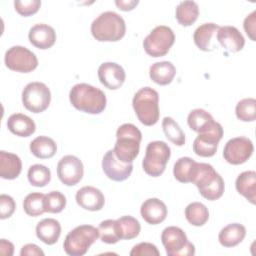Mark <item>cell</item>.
<instances>
[{"instance_id":"obj_15","label":"cell","mask_w":256,"mask_h":256,"mask_svg":"<svg viewBox=\"0 0 256 256\" xmlns=\"http://www.w3.org/2000/svg\"><path fill=\"white\" fill-rule=\"evenodd\" d=\"M102 169L109 179L121 182L129 178L133 171V164L121 162L116 157L114 151L109 150L103 157Z\"/></svg>"},{"instance_id":"obj_8","label":"cell","mask_w":256,"mask_h":256,"mask_svg":"<svg viewBox=\"0 0 256 256\" xmlns=\"http://www.w3.org/2000/svg\"><path fill=\"white\" fill-rule=\"evenodd\" d=\"M161 241L168 256H192L195 254V246L188 241L185 232L179 227H166L162 231Z\"/></svg>"},{"instance_id":"obj_46","label":"cell","mask_w":256,"mask_h":256,"mask_svg":"<svg viewBox=\"0 0 256 256\" xmlns=\"http://www.w3.org/2000/svg\"><path fill=\"white\" fill-rule=\"evenodd\" d=\"M13 252H14V245L10 241H7L6 239H1V241H0V253L2 255L11 256V255H13Z\"/></svg>"},{"instance_id":"obj_10","label":"cell","mask_w":256,"mask_h":256,"mask_svg":"<svg viewBox=\"0 0 256 256\" xmlns=\"http://www.w3.org/2000/svg\"><path fill=\"white\" fill-rule=\"evenodd\" d=\"M51 101L50 89L42 82H31L27 84L22 92V103L24 107L33 112L45 111Z\"/></svg>"},{"instance_id":"obj_34","label":"cell","mask_w":256,"mask_h":256,"mask_svg":"<svg viewBox=\"0 0 256 256\" xmlns=\"http://www.w3.org/2000/svg\"><path fill=\"white\" fill-rule=\"evenodd\" d=\"M45 194L39 192H33L28 194L23 201V208L27 215L37 217L42 215L45 211L44 207Z\"/></svg>"},{"instance_id":"obj_32","label":"cell","mask_w":256,"mask_h":256,"mask_svg":"<svg viewBox=\"0 0 256 256\" xmlns=\"http://www.w3.org/2000/svg\"><path fill=\"white\" fill-rule=\"evenodd\" d=\"M185 217L193 226H203L209 219L207 207L200 202H192L185 208Z\"/></svg>"},{"instance_id":"obj_6","label":"cell","mask_w":256,"mask_h":256,"mask_svg":"<svg viewBox=\"0 0 256 256\" xmlns=\"http://www.w3.org/2000/svg\"><path fill=\"white\" fill-rule=\"evenodd\" d=\"M99 230L92 225H80L71 230L65 237L63 248L70 256H82L98 239Z\"/></svg>"},{"instance_id":"obj_16","label":"cell","mask_w":256,"mask_h":256,"mask_svg":"<svg viewBox=\"0 0 256 256\" xmlns=\"http://www.w3.org/2000/svg\"><path fill=\"white\" fill-rule=\"evenodd\" d=\"M98 78L102 85L110 90L120 88L126 78L122 66L114 62H104L98 68Z\"/></svg>"},{"instance_id":"obj_21","label":"cell","mask_w":256,"mask_h":256,"mask_svg":"<svg viewBox=\"0 0 256 256\" xmlns=\"http://www.w3.org/2000/svg\"><path fill=\"white\" fill-rule=\"evenodd\" d=\"M7 127L11 133L20 137H28L36 130L35 122L22 113L12 114L7 120Z\"/></svg>"},{"instance_id":"obj_36","label":"cell","mask_w":256,"mask_h":256,"mask_svg":"<svg viewBox=\"0 0 256 256\" xmlns=\"http://www.w3.org/2000/svg\"><path fill=\"white\" fill-rule=\"evenodd\" d=\"M121 239H134L136 238L141 230L139 221L132 216H122L117 219Z\"/></svg>"},{"instance_id":"obj_29","label":"cell","mask_w":256,"mask_h":256,"mask_svg":"<svg viewBox=\"0 0 256 256\" xmlns=\"http://www.w3.org/2000/svg\"><path fill=\"white\" fill-rule=\"evenodd\" d=\"M220 26L215 23H204L194 31L193 39L196 46L202 51H211V40Z\"/></svg>"},{"instance_id":"obj_26","label":"cell","mask_w":256,"mask_h":256,"mask_svg":"<svg viewBox=\"0 0 256 256\" xmlns=\"http://www.w3.org/2000/svg\"><path fill=\"white\" fill-rule=\"evenodd\" d=\"M176 75L175 66L169 61H161L154 63L149 70L151 80L158 85H168L172 82Z\"/></svg>"},{"instance_id":"obj_20","label":"cell","mask_w":256,"mask_h":256,"mask_svg":"<svg viewBox=\"0 0 256 256\" xmlns=\"http://www.w3.org/2000/svg\"><path fill=\"white\" fill-rule=\"evenodd\" d=\"M217 41L229 52H238L245 45V39L240 31L234 26H222L217 31Z\"/></svg>"},{"instance_id":"obj_9","label":"cell","mask_w":256,"mask_h":256,"mask_svg":"<svg viewBox=\"0 0 256 256\" xmlns=\"http://www.w3.org/2000/svg\"><path fill=\"white\" fill-rule=\"evenodd\" d=\"M175 42L173 30L165 25L156 26L143 41L145 52L151 57H162L168 53Z\"/></svg>"},{"instance_id":"obj_24","label":"cell","mask_w":256,"mask_h":256,"mask_svg":"<svg viewBox=\"0 0 256 256\" xmlns=\"http://www.w3.org/2000/svg\"><path fill=\"white\" fill-rule=\"evenodd\" d=\"M236 190L250 203H256V172L244 171L238 175L235 182Z\"/></svg>"},{"instance_id":"obj_41","label":"cell","mask_w":256,"mask_h":256,"mask_svg":"<svg viewBox=\"0 0 256 256\" xmlns=\"http://www.w3.org/2000/svg\"><path fill=\"white\" fill-rule=\"evenodd\" d=\"M131 256H159L160 252L157 247L149 242H141L136 244L130 251Z\"/></svg>"},{"instance_id":"obj_1","label":"cell","mask_w":256,"mask_h":256,"mask_svg":"<svg viewBox=\"0 0 256 256\" xmlns=\"http://www.w3.org/2000/svg\"><path fill=\"white\" fill-rule=\"evenodd\" d=\"M69 99L74 108L88 114H99L106 107L105 93L87 83L74 85L69 93Z\"/></svg>"},{"instance_id":"obj_35","label":"cell","mask_w":256,"mask_h":256,"mask_svg":"<svg viewBox=\"0 0 256 256\" xmlns=\"http://www.w3.org/2000/svg\"><path fill=\"white\" fill-rule=\"evenodd\" d=\"M162 128L167 139L173 144L177 146H183L185 144V134L173 118L164 117L162 121Z\"/></svg>"},{"instance_id":"obj_17","label":"cell","mask_w":256,"mask_h":256,"mask_svg":"<svg viewBox=\"0 0 256 256\" xmlns=\"http://www.w3.org/2000/svg\"><path fill=\"white\" fill-rule=\"evenodd\" d=\"M76 202L85 210L99 211L104 206L105 198L99 189L93 186H84L77 191Z\"/></svg>"},{"instance_id":"obj_39","label":"cell","mask_w":256,"mask_h":256,"mask_svg":"<svg viewBox=\"0 0 256 256\" xmlns=\"http://www.w3.org/2000/svg\"><path fill=\"white\" fill-rule=\"evenodd\" d=\"M66 206V197L59 191H51L45 195L44 207L49 213H60Z\"/></svg>"},{"instance_id":"obj_45","label":"cell","mask_w":256,"mask_h":256,"mask_svg":"<svg viewBox=\"0 0 256 256\" xmlns=\"http://www.w3.org/2000/svg\"><path fill=\"white\" fill-rule=\"evenodd\" d=\"M139 3L138 0H128V1H125V0H116L115 1V4L116 6L118 7V9L122 10V11H130V10H133L135 8V6Z\"/></svg>"},{"instance_id":"obj_42","label":"cell","mask_w":256,"mask_h":256,"mask_svg":"<svg viewBox=\"0 0 256 256\" xmlns=\"http://www.w3.org/2000/svg\"><path fill=\"white\" fill-rule=\"evenodd\" d=\"M16 208L15 201L13 198L6 194L0 195V218L6 219L12 216Z\"/></svg>"},{"instance_id":"obj_22","label":"cell","mask_w":256,"mask_h":256,"mask_svg":"<svg viewBox=\"0 0 256 256\" xmlns=\"http://www.w3.org/2000/svg\"><path fill=\"white\" fill-rule=\"evenodd\" d=\"M61 234L60 223L53 218H45L36 226L37 237L47 245L55 244Z\"/></svg>"},{"instance_id":"obj_3","label":"cell","mask_w":256,"mask_h":256,"mask_svg":"<svg viewBox=\"0 0 256 256\" xmlns=\"http://www.w3.org/2000/svg\"><path fill=\"white\" fill-rule=\"evenodd\" d=\"M116 138L113 149L116 157L123 163H132L139 154L141 131L134 124L125 123L117 129Z\"/></svg>"},{"instance_id":"obj_4","label":"cell","mask_w":256,"mask_h":256,"mask_svg":"<svg viewBox=\"0 0 256 256\" xmlns=\"http://www.w3.org/2000/svg\"><path fill=\"white\" fill-rule=\"evenodd\" d=\"M192 183L196 185L201 196L210 201L219 199L225 190L223 178L207 163L197 164Z\"/></svg>"},{"instance_id":"obj_28","label":"cell","mask_w":256,"mask_h":256,"mask_svg":"<svg viewBox=\"0 0 256 256\" xmlns=\"http://www.w3.org/2000/svg\"><path fill=\"white\" fill-rule=\"evenodd\" d=\"M198 162L193 160L190 157H181L179 158L173 168V174L177 181L181 183L192 182L193 176L195 174Z\"/></svg>"},{"instance_id":"obj_43","label":"cell","mask_w":256,"mask_h":256,"mask_svg":"<svg viewBox=\"0 0 256 256\" xmlns=\"http://www.w3.org/2000/svg\"><path fill=\"white\" fill-rule=\"evenodd\" d=\"M244 30L246 34L249 36V38L252 41L256 40L255 34H256V11H253L251 14H249L245 19L243 23Z\"/></svg>"},{"instance_id":"obj_33","label":"cell","mask_w":256,"mask_h":256,"mask_svg":"<svg viewBox=\"0 0 256 256\" xmlns=\"http://www.w3.org/2000/svg\"><path fill=\"white\" fill-rule=\"evenodd\" d=\"M99 236L102 242L107 244H115L121 239L120 230L117 220L107 219L102 221L98 227Z\"/></svg>"},{"instance_id":"obj_27","label":"cell","mask_w":256,"mask_h":256,"mask_svg":"<svg viewBox=\"0 0 256 256\" xmlns=\"http://www.w3.org/2000/svg\"><path fill=\"white\" fill-rule=\"evenodd\" d=\"M31 153L40 159H48L55 155L57 145L52 138L47 136H38L30 143Z\"/></svg>"},{"instance_id":"obj_19","label":"cell","mask_w":256,"mask_h":256,"mask_svg":"<svg viewBox=\"0 0 256 256\" xmlns=\"http://www.w3.org/2000/svg\"><path fill=\"white\" fill-rule=\"evenodd\" d=\"M140 213L148 224L157 225L166 219L168 211L163 201L158 198H149L142 203Z\"/></svg>"},{"instance_id":"obj_38","label":"cell","mask_w":256,"mask_h":256,"mask_svg":"<svg viewBox=\"0 0 256 256\" xmlns=\"http://www.w3.org/2000/svg\"><path fill=\"white\" fill-rule=\"evenodd\" d=\"M236 116L243 122H252L256 119V100L244 98L240 100L235 108Z\"/></svg>"},{"instance_id":"obj_2","label":"cell","mask_w":256,"mask_h":256,"mask_svg":"<svg viewBox=\"0 0 256 256\" xmlns=\"http://www.w3.org/2000/svg\"><path fill=\"white\" fill-rule=\"evenodd\" d=\"M126 32L124 19L113 11L101 13L91 24L92 36L100 42H116Z\"/></svg>"},{"instance_id":"obj_25","label":"cell","mask_w":256,"mask_h":256,"mask_svg":"<svg viewBox=\"0 0 256 256\" xmlns=\"http://www.w3.org/2000/svg\"><path fill=\"white\" fill-rule=\"evenodd\" d=\"M246 236V228L240 223H231L221 229L219 242L224 247H234L241 243Z\"/></svg>"},{"instance_id":"obj_40","label":"cell","mask_w":256,"mask_h":256,"mask_svg":"<svg viewBox=\"0 0 256 256\" xmlns=\"http://www.w3.org/2000/svg\"><path fill=\"white\" fill-rule=\"evenodd\" d=\"M41 6V1L39 0H16L14 1L15 10L24 17L31 16L35 14Z\"/></svg>"},{"instance_id":"obj_5","label":"cell","mask_w":256,"mask_h":256,"mask_svg":"<svg viewBox=\"0 0 256 256\" xmlns=\"http://www.w3.org/2000/svg\"><path fill=\"white\" fill-rule=\"evenodd\" d=\"M138 120L145 126H152L159 120V94L151 87L139 89L132 101Z\"/></svg>"},{"instance_id":"obj_31","label":"cell","mask_w":256,"mask_h":256,"mask_svg":"<svg viewBox=\"0 0 256 256\" xmlns=\"http://www.w3.org/2000/svg\"><path fill=\"white\" fill-rule=\"evenodd\" d=\"M199 7L195 1H182L176 7V19L182 26L192 25L198 18Z\"/></svg>"},{"instance_id":"obj_14","label":"cell","mask_w":256,"mask_h":256,"mask_svg":"<svg viewBox=\"0 0 256 256\" xmlns=\"http://www.w3.org/2000/svg\"><path fill=\"white\" fill-rule=\"evenodd\" d=\"M84 174L82 161L73 155L62 157L57 164V175L60 181L67 186H74L81 181Z\"/></svg>"},{"instance_id":"obj_13","label":"cell","mask_w":256,"mask_h":256,"mask_svg":"<svg viewBox=\"0 0 256 256\" xmlns=\"http://www.w3.org/2000/svg\"><path fill=\"white\" fill-rule=\"evenodd\" d=\"M254 146L252 141L244 136L230 139L224 146L223 157L232 165L245 163L253 154Z\"/></svg>"},{"instance_id":"obj_11","label":"cell","mask_w":256,"mask_h":256,"mask_svg":"<svg viewBox=\"0 0 256 256\" xmlns=\"http://www.w3.org/2000/svg\"><path fill=\"white\" fill-rule=\"evenodd\" d=\"M5 65L12 71L29 73L37 68L38 59L36 55L23 46H12L5 53Z\"/></svg>"},{"instance_id":"obj_12","label":"cell","mask_w":256,"mask_h":256,"mask_svg":"<svg viewBox=\"0 0 256 256\" xmlns=\"http://www.w3.org/2000/svg\"><path fill=\"white\" fill-rule=\"evenodd\" d=\"M223 137V128L220 123L216 122L206 131L201 132L193 142V151L201 157L213 156L218 147L219 141Z\"/></svg>"},{"instance_id":"obj_18","label":"cell","mask_w":256,"mask_h":256,"mask_svg":"<svg viewBox=\"0 0 256 256\" xmlns=\"http://www.w3.org/2000/svg\"><path fill=\"white\" fill-rule=\"evenodd\" d=\"M28 38L33 46L45 50L51 48L55 44L56 32L51 26L39 23L30 28Z\"/></svg>"},{"instance_id":"obj_44","label":"cell","mask_w":256,"mask_h":256,"mask_svg":"<svg viewBox=\"0 0 256 256\" xmlns=\"http://www.w3.org/2000/svg\"><path fill=\"white\" fill-rule=\"evenodd\" d=\"M21 256H26V255H38V256H43L44 252L38 247L36 244H26L22 247L20 251Z\"/></svg>"},{"instance_id":"obj_37","label":"cell","mask_w":256,"mask_h":256,"mask_svg":"<svg viewBox=\"0 0 256 256\" xmlns=\"http://www.w3.org/2000/svg\"><path fill=\"white\" fill-rule=\"evenodd\" d=\"M27 176L30 184L35 187H44L51 180L50 169L41 164L30 166Z\"/></svg>"},{"instance_id":"obj_7","label":"cell","mask_w":256,"mask_h":256,"mask_svg":"<svg viewBox=\"0 0 256 256\" xmlns=\"http://www.w3.org/2000/svg\"><path fill=\"white\" fill-rule=\"evenodd\" d=\"M171 150L164 141H152L146 147L145 157L142 161V167L146 174L152 177L160 176L166 168L170 158Z\"/></svg>"},{"instance_id":"obj_23","label":"cell","mask_w":256,"mask_h":256,"mask_svg":"<svg viewBox=\"0 0 256 256\" xmlns=\"http://www.w3.org/2000/svg\"><path fill=\"white\" fill-rule=\"evenodd\" d=\"M22 170L21 159L13 153L0 151V177L7 180L17 178Z\"/></svg>"},{"instance_id":"obj_30","label":"cell","mask_w":256,"mask_h":256,"mask_svg":"<svg viewBox=\"0 0 256 256\" xmlns=\"http://www.w3.org/2000/svg\"><path fill=\"white\" fill-rule=\"evenodd\" d=\"M187 123L190 129L197 133H201L209 129L215 123V121L209 112L198 108L192 110L189 113L187 117Z\"/></svg>"}]
</instances>
